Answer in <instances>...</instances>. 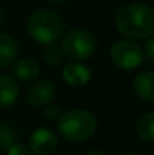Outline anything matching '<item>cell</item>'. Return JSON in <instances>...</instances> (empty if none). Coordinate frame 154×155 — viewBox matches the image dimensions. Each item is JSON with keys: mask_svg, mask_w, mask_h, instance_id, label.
<instances>
[{"mask_svg": "<svg viewBox=\"0 0 154 155\" xmlns=\"http://www.w3.org/2000/svg\"><path fill=\"white\" fill-rule=\"evenodd\" d=\"M17 56H18L17 41L8 33H0V68H8L9 65H12Z\"/></svg>", "mask_w": 154, "mask_h": 155, "instance_id": "10", "label": "cell"}, {"mask_svg": "<svg viewBox=\"0 0 154 155\" xmlns=\"http://www.w3.org/2000/svg\"><path fill=\"white\" fill-rule=\"evenodd\" d=\"M43 56H44V60H46L50 66H57V65L62 62V50H60L57 45H54V44L46 45Z\"/></svg>", "mask_w": 154, "mask_h": 155, "instance_id": "15", "label": "cell"}, {"mask_svg": "<svg viewBox=\"0 0 154 155\" xmlns=\"http://www.w3.org/2000/svg\"><path fill=\"white\" fill-rule=\"evenodd\" d=\"M113 63L122 69H135L144 60L142 48L132 41H118L110 48Z\"/></svg>", "mask_w": 154, "mask_h": 155, "instance_id": "5", "label": "cell"}, {"mask_svg": "<svg viewBox=\"0 0 154 155\" xmlns=\"http://www.w3.org/2000/svg\"><path fill=\"white\" fill-rule=\"evenodd\" d=\"M136 131L139 137L145 142H153L154 140V111L144 114L136 127Z\"/></svg>", "mask_w": 154, "mask_h": 155, "instance_id": "13", "label": "cell"}, {"mask_svg": "<svg viewBox=\"0 0 154 155\" xmlns=\"http://www.w3.org/2000/svg\"><path fill=\"white\" fill-rule=\"evenodd\" d=\"M6 155H30V151L20 143H12L8 149H6Z\"/></svg>", "mask_w": 154, "mask_h": 155, "instance_id": "16", "label": "cell"}, {"mask_svg": "<svg viewBox=\"0 0 154 155\" xmlns=\"http://www.w3.org/2000/svg\"><path fill=\"white\" fill-rule=\"evenodd\" d=\"M54 97H56V86L50 80H39L29 87L26 94V101L30 107L43 108L47 104H50L54 100Z\"/></svg>", "mask_w": 154, "mask_h": 155, "instance_id": "7", "label": "cell"}, {"mask_svg": "<svg viewBox=\"0 0 154 155\" xmlns=\"http://www.w3.org/2000/svg\"><path fill=\"white\" fill-rule=\"evenodd\" d=\"M20 86L9 74H0V108L11 107L18 100Z\"/></svg>", "mask_w": 154, "mask_h": 155, "instance_id": "8", "label": "cell"}, {"mask_svg": "<svg viewBox=\"0 0 154 155\" xmlns=\"http://www.w3.org/2000/svg\"><path fill=\"white\" fill-rule=\"evenodd\" d=\"M91 71L82 63H70L63 68L62 77L71 86H85L91 80Z\"/></svg>", "mask_w": 154, "mask_h": 155, "instance_id": "9", "label": "cell"}, {"mask_svg": "<svg viewBox=\"0 0 154 155\" xmlns=\"http://www.w3.org/2000/svg\"><path fill=\"white\" fill-rule=\"evenodd\" d=\"M50 3H53V5H62V3H65L67 0H49Z\"/></svg>", "mask_w": 154, "mask_h": 155, "instance_id": "20", "label": "cell"}, {"mask_svg": "<svg viewBox=\"0 0 154 155\" xmlns=\"http://www.w3.org/2000/svg\"><path fill=\"white\" fill-rule=\"evenodd\" d=\"M2 21H3V15H2V11H0V26H2Z\"/></svg>", "mask_w": 154, "mask_h": 155, "instance_id": "22", "label": "cell"}, {"mask_svg": "<svg viewBox=\"0 0 154 155\" xmlns=\"http://www.w3.org/2000/svg\"><path fill=\"white\" fill-rule=\"evenodd\" d=\"M135 92L148 101H154V72H141L133 80Z\"/></svg>", "mask_w": 154, "mask_h": 155, "instance_id": "12", "label": "cell"}, {"mask_svg": "<svg viewBox=\"0 0 154 155\" xmlns=\"http://www.w3.org/2000/svg\"><path fill=\"white\" fill-rule=\"evenodd\" d=\"M145 53H147V56L151 59L154 62V36L153 38H150L148 41H147V45H145Z\"/></svg>", "mask_w": 154, "mask_h": 155, "instance_id": "18", "label": "cell"}, {"mask_svg": "<svg viewBox=\"0 0 154 155\" xmlns=\"http://www.w3.org/2000/svg\"><path fill=\"white\" fill-rule=\"evenodd\" d=\"M15 143V131L5 122H0V151H6Z\"/></svg>", "mask_w": 154, "mask_h": 155, "instance_id": "14", "label": "cell"}, {"mask_svg": "<svg viewBox=\"0 0 154 155\" xmlns=\"http://www.w3.org/2000/svg\"><path fill=\"white\" fill-rule=\"evenodd\" d=\"M62 114V111H60V108L56 105V104H47L46 105V116L51 119V120H57L59 119V116Z\"/></svg>", "mask_w": 154, "mask_h": 155, "instance_id": "17", "label": "cell"}, {"mask_svg": "<svg viewBox=\"0 0 154 155\" xmlns=\"http://www.w3.org/2000/svg\"><path fill=\"white\" fill-rule=\"evenodd\" d=\"M119 155H142V154H136V152H125V154H119Z\"/></svg>", "mask_w": 154, "mask_h": 155, "instance_id": "21", "label": "cell"}, {"mask_svg": "<svg viewBox=\"0 0 154 155\" xmlns=\"http://www.w3.org/2000/svg\"><path fill=\"white\" fill-rule=\"evenodd\" d=\"M63 27L62 17L50 9L35 11L26 23L29 36L43 45L54 44L63 33Z\"/></svg>", "mask_w": 154, "mask_h": 155, "instance_id": "3", "label": "cell"}, {"mask_svg": "<svg viewBox=\"0 0 154 155\" xmlns=\"http://www.w3.org/2000/svg\"><path fill=\"white\" fill-rule=\"evenodd\" d=\"M85 155H106L103 151H100V149H92V151H88Z\"/></svg>", "mask_w": 154, "mask_h": 155, "instance_id": "19", "label": "cell"}, {"mask_svg": "<svg viewBox=\"0 0 154 155\" xmlns=\"http://www.w3.org/2000/svg\"><path fill=\"white\" fill-rule=\"evenodd\" d=\"M116 29L132 39H147L154 33V11L142 3L127 5L116 14Z\"/></svg>", "mask_w": 154, "mask_h": 155, "instance_id": "1", "label": "cell"}, {"mask_svg": "<svg viewBox=\"0 0 154 155\" xmlns=\"http://www.w3.org/2000/svg\"><path fill=\"white\" fill-rule=\"evenodd\" d=\"M57 131L68 142H83L95 134L97 119L88 110L74 108L59 116Z\"/></svg>", "mask_w": 154, "mask_h": 155, "instance_id": "2", "label": "cell"}, {"mask_svg": "<svg viewBox=\"0 0 154 155\" xmlns=\"http://www.w3.org/2000/svg\"><path fill=\"white\" fill-rule=\"evenodd\" d=\"M97 50L95 36L85 29L70 30L62 39V53L77 62L89 59Z\"/></svg>", "mask_w": 154, "mask_h": 155, "instance_id": "4", "label": "cell"}, {"mask_svg": "<svg viewBox=\"0 0 154 155\" xmlns=\"http://www.w3.org/2000/svg\"><path fill=\"white\" fill-rule=\"evenodd\" d=\"M12 71H14V75L18 80L32 81V80H36L38 75H39V65L33 59L24 57V59H20L14 63Z\"/></svg>", "mask_w": 154, "mask_h": 155, "instance_id": "11", "label": "cell"}, {"mask_svg": "<svg viewBox=\"0 0 154 155\" xmlns=\"http://www.w3.org/2000/svg\"><path fill=\"white\" fill-rule=\"evenodd\" d=\"M29 146L35 155H51L57 149V136L50 128L41 127L30 134Z\"/></svg>", "mask_w": 154, "mask_h": 155, "instance_id": "6", "label": "cell"}]
</instances>
